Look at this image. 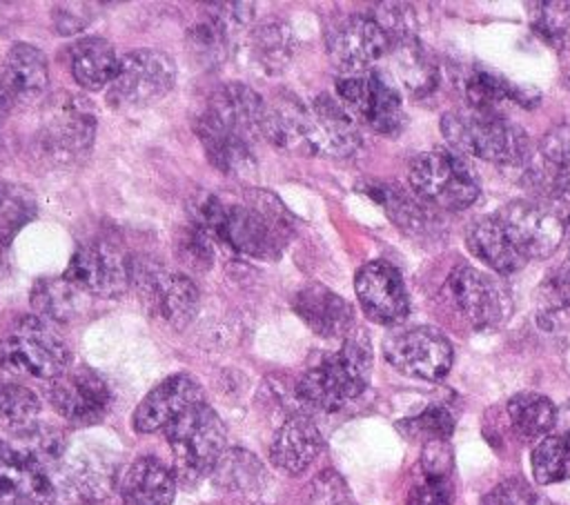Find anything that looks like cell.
<instances>
[{
  "label": "cell",
  "instance_id": "cell-1",
  "mask_svg": "<svg viewBox=\"0 0 570 505\" xmlns=\"http://www.w3.org/2000/svg\"><path fill=\"white\" fill-rule=\"evenodd\" d=\"M194 225L223 240L238 254L276 260L294 234L285 205L269 191H252L243 202L216 194H200L191 202Z\"/></svg>",
  "mask_w": 570,
  "mask_h": 505
},
{
  "label": "cell",
  "instance_id": "cell-2",
  "mask_svg": "<svg viewBox=\"0 0 570 505\" xmlns=\"http://www.w3.org/2000/svg\"><path fill=\"white\" fill-rule=\"evenodd\" d=\"M372 374V345L363 329L354 327L343 345L312 365L296 383V398L321 412H336L358 398Z\"/></svg>",
  "mask_w": 570,
  "mask_h": 505
},
{
  "label": "cell",
  "instance_id": "cell-3",
  "mask_svg": "<svg viewBox=\"0 0 570 505\" xmlns=\"http://www.w3.org/2000/svg\"><path fill=\"white\" fill-rule=\"evenodd\" d=\"M441 131L459 154L497 165H525L530 160V140L525 131L501 113L472 107L454 109L443 113Z\"/></svg>",
  "mask_w": 570,
  "mask_h": 505
},
{
  "label": "cell",
  "instance_id": "cell-4",
  "mask_svg": "<svg viewBox=\"0 0 570 505\" xmlns=\"http://www.w3.org/2000/svg\"><path fill=\"white\" fill-rule=\"evenodd\" d=\"M407 180L423 205H434L448 211L470 207L481 194L479 176L468 158L443 147L419 154L410 162Z\"/></svg>",
  "mask_w": 570,
  "mask_h": 505
},
{
  "label": "cell",
  "instance_id": "cell-5",
  "mask_svg": "<svg viewBox=\"0 0 570 505\" xmlns=\"http://www.w3.org/2000/svg\"><path fill=\"white\" fill-rule=\"evenodd\" d=\"M165 436L176 461V472L187 483L212 474L225 454V425L207 403H198L180 414L165 429Z\"/></svg>",
  "mask_w": 570,
  "mask_h": 505
},
{
  "label": "cell",
  "instance_id": "cell-6",
  "mask_svg": "<svg viewBox=\"0 0 570 505\" xmlns=\"http://www.w3.org/2000/svg\"><path fill=\"white\" fill-rule=\"evenodd\" d=\"M69 367L65 340L38 316L22 318L18 327L0 340V372L53 380Z\"/></svg>",
  "mask_w": 570,
  "mask_h": 505
},
{
  "label": "cell",
  "instance_id": "cell-7",
  "mask_svg": "<svg viewBox=\"0 0 570 505\" xmlns=\"http://www.w3.org/2000/svg\"><path fill=\"white\" fill-rule=\"evenodd\" d=\"M129 285L149 314L176 329H185L198 314L200 294L185 274L167 271L149 258H129Z\"/></svg>",
  "mask_w": 570,
  "mask_h": 505
},
{
  "label": "cell",
  "instance_id": "cell-8",
  "mask_svg": "<svg viewBox=\"0 0 570 505\" xmlns=\"http://www.w3.org/2000/svg\"><path fill=\"white\" fill-rule=\"evenodd\" d=\"M176 82V62L158 49H136L120 58V69L107 87L116 109H140L165 98Z\"/></svg>",
  "mask_w": 570,
  "mask_h": 505
},
{
  "label": "cell",
  "instance_id": "cell-9",
  "mask_svg": "<svg viewBox=\"0 0 570 505\" xmlns=\"http://www.w3.org/2000/svg\"><path fill=\"white\" fill-rule=\"evenodd\" d=\"M445 298L474 329H497L512 314L508 287L470 265H456L445 280Z\"/></svg>",
  "mask_w": 570,
  "mask_h": 505
},
{
  "label": "cell",
  "instance_id": "cell-10",
  "mask_svg": "<svg viewBox=\"0 0 570 505\" xmlns=\"http://www.w3.org/2000/svg\"><path fill=\"white\" fill-rule=\"evenodd\" d=\"M96 138V118L85 98H58L36 133L38 154L56 165L76 162L89 154Z\"/></svg>",
  "mask_w": 570,
  "mask_h": 505
},
{
  "label": "cell",
  "instance_id": "cell-11",
  "mask_svg": "<svg viewBox=\"0 0 570 505\" xmlns=\"http://www.w3.org/2000/svg\"><path fill=\"white\" fill-rule=\"evenodd\" d=\"M336 96L352 116H358L379 133L396 136L405 127L401 91L381 71L341 76L336 80Z\"/></svg>",
  "mask_w": 570,
  "mask_h": 505
},
{
  "label": "cell",
  "instance_id": "cell-12",
  "mask_svg": "<svg viewBox=\"0 0 570 505\" xmlns=\"http://www.w3.org/2000/svg\"><path fill=\"white\" fill-rule=\"evenodd\" d=\"M383 356L396 372L432 383L445 378L454 360L448 336L428 325L399 329L385 336Z\"/></svg>",
  "mask_w": 570,
  "mask_h": 505
},
{
  "label": "cell",
  "instance_id": "cell-13",
  "mask_svg": "<svg viewBox=\"0 0 570 505\" xmlns=\"http://www.w3.org/2000/svg\"><path fill=\"white\" fill-rule=\"evenodd\" d=\"M494 214L512 247L525 263L552 256L563 240L566 227L561 218L543 205L530 200H512Z\"/></svg>",
  "mask_w": 570,
  "mask_h": 505
},
{
  "label": "cell",
  "instance_id": "cell-14",
  "mask_svg": "<svg viewBox=\"0 0 570 505\" xmlns=\"http://www.w3.org/2000/svg\"><path fill=\"white\" fill-rule=\"evenodd\" d=\"M53 409L71 425L100 423L111 407L107 383L89 367H67L49 385Z\"/></svg>",
  "mask_w": 570,
  "mask_h": 505
},
{
  "label": "cell",
  "instance_id": "cell-15",
  "mask_svg": "<svg viewBox=\"0 0 570 505\" xmlns=\"http://www.w3.org/2000/svg\"><path fill=\"white\" fill-rule=\"evenodd\" d=\"M62 276L89 296L116 298L129 287V258L109 242H85L73 251Z\"/></svg>",
  "mask_w": 570,
  "mask_h": 505
},
{
  "label": "cell",
  "instance_id": "cell-16",
  "mask_svg": "<svg viewBox=\"0 0 570 505\" xmlns=\"http://www.w3.org/2000/svg\"><path fill=\"white\" fill-rule=\"evenodd\" d=\"M390 49L392 42L374 16H352L336 24L327 36V53L343 76L372 71Z\"/></svg>",
  "mask_w": 570,
  "mask_h": 505
},
{
  "label": "cell",
  "instance_id": "cell-17",
  "mask_svg": "<svg viewBox=\"0 0 570 505\" xmlns=\"http://www.w3.org/2000/svg\"><path fill=\"white\" fill-rule=\"evenodd\" d=\"M354 289L365 316L379 325H399L410 314L403 276L385 260L365 263L354 276Z\"/></svg>",
  "mask_w": 570,
  "mask_h": 505
},
{
  "label": "cell",
  "instance_id": "cell-18",
  "mask_svg": "<svg viewBox=\"0 0 570 505\" xmlns=\"http://www.w3.org/2000/svg\"><path fill=\"white\" fill-rule=\"evenodd\" d=\"M49 472L22 447L0 440V505H53Z\"/></svg>",
  "mask_w": 570,
  "mask_h": 505
},
{
  "label": "cell",
  "instance_id": "cell-19",
  "mask_svg": "<svg viewBox=\"0 0 570 505\" xmlns=\"http://www.w3.org/2000/svg\"><path fill=\"white\" fill-rule=\"evenodd\" d=\"M198 403H205L200 383L189 374H174L147 392L131 416V425L140 434L167 429L180 414Z\"/></svg>",
  "mask_w": 570,
  "mask_h": 505
},
{
  "label": "cell",
  "instance_id": "cell-20",
  "mask_svg": "<svg viewBox=\"0 0 570 505\" xmlns=\"http://www.w3.org/2000/svg\"><path fill=\"white\" fill-rule=\"evenodd\" d=\"M49 82L45 53L27 42H16L0 67V107L9 113L38 100Z\"/></svg>",
  "mask_w": 570,
  "mask_h": 505
},
{
  "label": "cell",
  "instance_id": "cell-21",
  "mask_svg": "<svg viewBox=\"0 0 570 505\" xmlns=\"http://www.w3.org/2000/svg\"><path fill=\"white\" fill-rule=\"evenodd\" d=\"M198 116L225 131L254 140V136H261L263 129L265 100L247 85L227 82L209 96L205 109Z\"/></svg>",
  "mask_w": 570,
  "mask_h": 505
},
{
  "label": "cell",
  "instance_id": "cell-22",
  "mask_svg": "<svg viewBox=\"0 0 570 505\" xmlns=\"http://www.w3.org/2000/svg\"><path fill=\"white\" fill-rule=\"evenodd\" d=\"M296 316L323 338H345L354 329L352 307L321 283H309L292 298Z\"/></svg>",
  "mask_w": 570,
  "mask_h": 505
},
{
  "label": "cell",
  "instance_id": "cell-23",
  "mask_svg": "<svg viewBox=\"0 0 570 505\" xmlns=\"http://www.w3.org/2000/svg\"><path fill=\"white\" fill-rule=\"evenodd\" d=\"M323 438L318 427L303 414L289 416L274 434L269 445V461L276 469L298 476L321 454Z\"/></svg>",
  "mask_w": 570,
  "mask_h": 505
},
{
  "label": "cell",
  "instance_id": "cell-24",
  "mask_svg": "<svg viewBox=\"0 0 570 505\" xmlns=\"http://www.w3.org/2000/svg\"><path fill=\"white\" fill-rule=\"evenodd\" d=\"M125 505H171L176 474L154 456H140L125 467L118 481Z\"/></svg>",
  "mask_w": 570,
  "mask_h": 505
},
{
  "label": "cell",
  "instance_id": "cell-25",
  "mask_svg": "<svg viewBox=\"0 0 570 505\" xmlns=\"http://www.w3.org/2000/svg\"><path fill=\"white\" fill-rule=\"evenodd\" d=\"M196 136L209 158V162L232 176H249L256 169V156L252 140L220 129L218 125L205 120L203 116L194 122Z\"/></svg>",
  "mask_w": 570,
  "mask_h": 505
},
{
  "label": "cell",
  "instance_id": "cell-26",
  "mask_svg": "<svg viewBox=\"0 0 570 505\" xmlns=\"http://www.w3.org/2000/svg\"><path fill=\"white\" fill-rule=\"evenodd\" d=\"M465 240L468 249L497 274H514L525 265V260L505 236L497 214L472 220L465 231Z\"/></svg>",
  "mask_w": 570,
  "mask_h": 505
},
{
  "label": "cell",
  "instance_id": "cell-27",
  "mask_svg": "<svg viewBox=\"0 0 570 505\" xmlns=\"http://www.w3.org/2000/svg\"><path fill=\"white\" fill-rule=\"evenodd\" d=\"M31 307L45 323H71L89 307V294L65 276H47L33 283Z\"/></svg>",
  "mask_w": 570,
  "mask_h": 505
},
{
  "label": "cell",
  "instance_id": "cell-28",
  "mask_svg": "<svg viewBox=\"0 0 570 505\" xmlns=\"http://www.w3.org/2000/svg\"><path fill=\"white\" fill-rule=\"evenodd\" d=\"M465 98L472 109L499 113L505 102H514L521 107H534L539 102V91L530 87H517L503 76L488 69H472L463 82Z\"/></svg>",
  "mask_w": 570,
  "mask_h": 505
},
{
  "label": "cell",
  "instance_id": "cell-29",
  "mask_svg": "<svg viewBox=\"0 0 570 505\" xmlns=\"http://www.w3.org/2000/svg\"><path fill=\"white\" fill-rule=\"evenodd\" d=\"M120 69V58L114 47L98 36L78 40L71 47V73L85 89H102L114 82Z\"/></svg>",
  "mask_w": 570,
  "mask_h": 505
},
{
  "label": "cell",
  "instance_id": "cell-30",
  "mask_svg": "<svg viewBox=\"0 0 570 505\" xmlns=\"http://www.w3.org/2000/svg\"><path fill=\"white\" fill-rule=\"evenodd\" d=\"M247 53L261 73L278 76L294 56V36L281 20L258 22L247 36Z\"/></svg>",
  "mask_w": 570,
  "mask_h": 505
},
{
  "label": "cell",
  "instance_id": "cell-31",
  "mask_svg": "<svg viewBox=\"0 0 570 505\" xmlns=\"http://www.w3.org/2000/svg\"><path fill=\"white\" fill-rule=\"evenodd\" d=\"M508 418L523 440H541L557 425V407L543 394L521 392L508 400Z\"/></svg>",
  "mask_w": 570,
  "mask_h": 505
},
{
  "label": "cell",
  "instance_id": "cell-32",
  "mask_svg": "<svg viewBox=\"0 0 570 505\" xmlns=\"http://www.w3.org/2000/svg\"><path fill=\"white\" fill-rule=\"evenodd\" d=\"M537 323L546 331L570 325V269L554 267L537 287Z\"/></svg>",
  "mask_w": 570,
  "mask_h": 505
},
{
  "label": "cell",
  "instance_id": "cell-33",
  "mask_svg": "<svg viewBox=\"0 0 570 505\" xmlns=\"http://www.w3.org/2000/svg\"><path fill=\"white\" fill-rule=\"evenodd\" d=\"M212 478L220 489L247 494V492H258L265 485L267 472L252 452L232 447V449H225V454L216 463Z\"/></svg>",
  "mask_w": 570,
  "mask_h": 505
},
{
  "label": "cell",
  "instance_id": "cell-34",
  "mask_svg": "<svg viewBox=\"0 0 570 505\" xmlns=\"http://www.w3.org/2000/svg\"><path fill=\"white\" fill-rule=\"evenodd\" d=\"M372 200H376L385 214L407 234H419L430 227V214H425L423 205L414 200L407 191H403L399 185L390 182H367L363 189Z\"/></svg>",
  "mask_w": 570,
  "mask_h": 505
},
{
  "label": "cell",
  "instance_id": "cell-35",
  "mask_svg": "<svg viewBox=\"0 0 570 505\" xmlns=\"http://www.w3.org/2000/svg\"><path fill=\"white\" fill-rule=\"evenodd\" d=\"M236 33L218 18L205 13L187 29V47L200 67H218L227 60Z\"/></svg>",
  "mask_w": 570,
  "mask_h": 505
},
{
  "label": "cell",
  "instance_id": "cell-36",
  "mask_svg": "<svg viewBox=\"0 0 570 505\" xmlns=\"http://www.w3.org/2000/svg\"><path fill=\"white\" fill-rule=\"evenodd\" d=\"M40 398L24 385L2 383L0 385V429L24 436L38 427Z\"/></svg>",
  "mask_w": 570,
  "mask_h": 505
},
{
  "label": "cell",
  "instance_id": "cell-37",
  "mask_svg": "<svg viewBox=\"0 0 570 505\" xmlns=\"http://www.w3.org/2000/svg\"><path fill=\"white\" fill-rule=\"evenodd\" d=\"M532 476L539 485L570 478V429L543 436L532 449Z\"/></svg>",
  "mask_w": 570,
  "mask_h": 505
},
{
  "label": "cell",
  "instance_id": "cell-38",
  "mask_svg": "<svg viewBox=\"0 0 570 505\" xmlns=\"http://www.w3.org/2000/svg\"><path fill=\"white\" fill-rule=\"evenodd\" d=\"M387 56H392L394 71H396L401 85L410 93L421 96V93H428L436 85V69L428 60V56L421 51L416 40L392 47Z\"/></svg>",
  "mask_w": 570,
  "mask_h": 505
},
{
  "label": "cell",
  "instance_id": "cell-39",
  "mask_svg": "<svg viewBox=\"0 0 570 505\" xmlns=\"http://www.w3.org/2000/svg\"><path fill=\"white\" fill-rule=\"evenodd\" d=\"M532 31L554 49H563L570 42V2L543 0L530 4Z\"/></svg>",
  "mask_w": 570,
  "mask_h": 505
},
{
  "label": "cell",
  "instance_id": "cell-40",
  "mask_svg": "<svg viewBox=\"0 0 570 505\" xmlns=\"http://www.w3.org/2000/svg\"><path fill=\"white\" fill-rule=\"evenodd\" d=\"M36 209L29 187L0 180V240L9 242L36 216Z\"/></svg>",
  "mask_w": 570,
  "mask_h": 505
},
{
  "label": "cell",
  "instance_id": "cell-41",
  "mask_svg": "<svg viewBox=\"0 0 570 505\" xmlns=\"http://www.w3.org/2000/svg\"><path fill=\"white\" fill-rule=\"evenodd\" d=\"M528 185L532 191L546 196L548 200H557L570 207V165H550V162H534L528 169Z\"/></svg>",
  "mask_w": 570,
  "mask_h": 505
},
{
  "label": "cell",
  "instance_id": "cell-42",
  "mask_svg": "<svg viewBox=\"0 0 570 505\" xmlns=\"http://www.w3.org/2000/svg\"><path fill=\"white\" fill-rule=\"evenodd\" d=\"M178 256L187 267H191L196 271L209 269L212 260H214L212 234H207L198 225L187 227V231L178 238Z\"/></svg>",
  "mask_w": 570,
  "mask_h": 505
},
{
  "label": "cell",
  "instance_id": "cell-43",
  "mask_svg": "<svg viewBox=\"0 0 570 505\" xmlns=\"http://www.w3.org/2000/svg\"><path fill=\"white\" fill-rule=\"evenodd\" d=\"M481 505H552L543 494L521 478H508L494 485L481 501Z\"/></svg>",
  "mask_w": 570,
  "mask_h": 505
},
{
  "label": "cell",
  "instance_id": "cell-44",
  "mask_svg": "<svg viewBox=\"0 0 570 505\" xmlns=\"http://www.w3.org/2000/svg\"><path fill=\"white\" fill-rule=\"evenodd\" d=\"M407 427L412 434L423 436L425 440H448L454 429V416L441 405H430L419 416L410 418Z\"/></svg>",
  "mask_w": 570,
  "mask_h": 505
},
{
  "label": "cell",
  "instance_id": "cell-45",
  "mask_svg": "<svg viewBox=\"0 0 570 505\" xmlns=\"http://www.w3.org/2000/svg\"><path fill=\"white\" fill-rule=\"evenodd\" d=\"M454 489L450 478L425 476L407 492L405 505H452Z\"/></svg>",
  "mask_w": 570,
  "mask_h": 505
},
{
  "label": "cell",
  "instance_id": "cell-46",
  "mask_svg": "<svg viewBox=\"0 0 570 505\" xmlns=\"http://www.w3.org/2000/svg\"><path fill=\"white\" fill-rule=\"evenodd\" d=\"M53 27L62 36L78 33L94 20V4L89 2H60L51 11Z\"/></svg>",
  "mask_w": 570,
  "mask_h": 505
},
{
  "label": "cell",
  "instance_id": "cell-47",
  "mask_svg": "<svg viewBox=\"0 0 570 505\" xmlns=\"http://www.w3.org/2000/svg\"><path fill=\"white\" fill-rule=\"evenodd\" d=\"M454 458L448 440H425L421 452V469L423 476H436V478H450Z\"/></svg>",
  "mask_w": 570,
  "mask_h": 505
},
{
  "label": "cell",
  "instance_id": "cell-48",
  "mask_svg": "<svg viewBox=\"0 0 570 505\" xmlns=\"http://www.w3.org/2000/svg\"><path fill=\"white\" fill-rule=\"evenodd\" d=\"M539 154L543 162L570 165V127L559 125L546 131V136L539 142Z\"/></svg>",
  "mask_w": 570,
  "mask_h": 505
},
{
  "label": "cell",
  "instance_id": "cell-49",
  "mask_svg": "<svg viewBox=\"0 0 570 505\" xmlns=\"http://www.w3.org/2000/svg\"><path fill=\"white\" fill-rule=\"evenodd\" d=\"M563 227H566V234H563V236L568 238V256H566V263H563V265L570 269V218H568V222H566Z\"/></svg>",
  "mask_w": 570,
  "mask_h": 505
},
{
  "label": "cell",
  "instance_id": "cell-50",
  "mask_svg": "<svg viewBox=\"0 0 570 505\" xmlns=\"http://www.w3.org/2000/svg\"><path fill=\"white\" fill-rule=\"evenodd\" d=\"M563 412H566V418H568V423H570V398H568V403H566Z\"/></svg>",
  "mask_w": 570,
  "mask_h": 505
},
{
  "label": "cell",
  "instance_id": "cell-51",
  "mask_svg": "<svg viewBox=\"0 0 570 505\" xmlns=\"http://www.w3.org/2000/svg\"><path fill=\"white\" fill-rule=\"evenodd\" d=\"M330 505H352V503H350V498H341V501H336V503H330Z\"/></svg>",
  "mask_w": 570,
  "mask_h": 505
},
{
  "label": "cell",
  "instance_id": "cell-52",
  "mask_svg": "<svg viewBox=\"0 0 570 505\" xmlns=\"http://www.w3.org/2000/svg\"><path fill=\"white\" fill-rule=\"evenodd\" d=\"M4 247H7V242L0 240V263H2V256H4Z\"/></svg>",
  "mask_w": 570,
  "mask_h": 505
},
{
  "label": "cell",
  "instance_id": "cell-53",
  "mask_svg": "<svg viewBox=\"0 0 570 505\" xmlns=\"http://www.w3.org/2000/svg\"><path fill=\"white\" fill-rule=\"evenodd\" d=\"M566 85H568V89H570V71H568V76H566Z\"/></svg>",
  "mask_w": 570,
  "mask_h": 505
}]
</instances>
